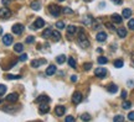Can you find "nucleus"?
Masks as SVG:
<instances>
[{
  "label": "nucleus",
  "instance_id": "15",
  "mask_svg": "<svg viewBox=\"0 0 134 122\" xmlns=\"http://www.w3.org/2000/svg\"><path fill=\"white\" fill-rule=\"evenodd\" d=\"M49 101H50V97L47 95H40L39 97L36 99V102H39V104H41V102H49Z\"/></svg>",
  "mask_w": 134,
  "mask_h": 122
},
{
  "label": "nucleus",
  "instance_id": "6",
  "mask_svg": "<svg viewBox=\"0 0 134 122\" xmlns=\"http://www.w3.org/2000/svg\"><path fill=\"white\" fill-rule=\"evenodd\" d=\"M45 26V21L41 19V17H37L35 22H34V30H39V28H42Z\"/></svg>",
  "mask_w": 134,
  "mask_h": 122
},
{
  "label": "nucleus",
  "instance_id": "34",
  "mask_svg": "<svg viewBox=\"0 0 134 122\" xmlns=\"http://www.w3.org/2000/svg\"><path fill=\"white\" fill-rule=\"evenodd\" d=\"M5 93H6V86L3 85V84H0V96H3Z\"/></svg>",
  "mask_w": 134,
  "mask_h": 122
},
{
  "label": "nucleus",
  "instance_id": "35",
  "mask_svg": "<svg viewBox=\"0 0 134 122\" xmlns=\"http://www.w3.org/2000/svg\"><path fill=\"white\" fill-rule=\"evenodd\" d=\"M5 78H6V79H10V80H12V79H20V78H21V75H11V74H8Z\"/></svg>",
  "mask_w": 134,
  "mask_h": 122
},
{
  "label": "nucleus",
  "instance_id": "3",
  "mask_svg": "<svg viewBox=\"0 0 134 122\" xmlns=\"http://www.w3.org/2000/svg\"><path fill=\"white\" fill-rule=\"evenodd\" d=\"M24 25L22 23H15L12 27H11V30H12V33H15V35H21L22 32H24Z\"/></svg>",
  "mask_w": 134,
  "mask_h": 122
},
{
  "label": "nucleus",
  "instance_id": "11",
  "mask_svg": "<svg viewBox=\"0 0 134 122\" xmlns=\"http://www.w3.org/2000/svg\"><path fill=\"white\" fill-rule=\"evenodd\" d=\"M17 99H19V95L16 93H12V94H9L6 96V101H9V102H16Z\"/></svg>",
  "mask_w": 134,
  "mask_h": 122
},
{
  "label": "nucleus",
  "instance_id": "47",
  "mask_svg": "<svg viewBox=\"0 0 134 122\" xmlns=\"http://www.w3.org/2000/svg\"><path fill=\"white\" fill-rule=\"evenodd\" d=\"M9 3H10V0H3V4H4V5H9Z\"/></svg>",
  "mask_w": 134,
  "mask_h": 122
},
{
  "label": "nucleus",
  "instance_id": "42",
  "mask_svg": "<svg viewBox=\"0 0 134 122\" xmlns=\"http://www.w3.org/2000/svg\"><path fill=\"white\" fill-rule=\"evenodd\" d=\"M128 120H129V121H134V111H132V112H129V115H128Z\"/></svg>",
  "mask_w": 134,
  "mask_h": 122
},
{
  "label": "nucleus",
  "instance_id": "27",
  "mask_svg": "<svg viewBox=\"0 0 134 122\" xmlns=\"http://www.w3.org/2000/svg\"><path fill=\"white\" fill-rule=\"evenodd\" d=\"M123 64H124V62L122 59H117V61H114V67L116 68H122Z\"/></svg>",
  "mask_w": 134,
  "mask_h": 122
},
{
  "label": "nucleus",
  "instance_id": "7",
  "mask_svg": "<svg viewBox=\"0 0 134 122\" xmlns=\"http://www.w3.org/2000/svg\"><path fill=\"white\" fill-rule=\"evenodd\" d=\"M81 101H82V94H81L79 91L73 93V95H72V102L73 104H79Z\"/></svg>",
  "mask_w": 134,
  "mask_h": 122
},
{
  "label": "nucleus",
  "instance_id": "40",
  "mask_svg": "<svg viewBox=\"0 0 134 122\" xmlns=\"http://www.w3.org/2000/svg\"><path fill=\"white\" fill-rule=\"evenodd\" d=\"M26 59H28V54H26V53L21 54V55H20V58H19V61H20V62H25Z\"/></svg>",
  "mask_w": 134,
  "mask_h": 122
},
{
  "label": "nucleus",
  "instance_id": "26",
  "mask_svg": "<svg viewBox=\"0 0 134 122\" xmlns=\"http://www.w3.org/2000/svg\"><path fill=\"white\" fill-rule=\"evenodd\" d=\"M51 32H52L51 28H46L44 32H42V37H44V38H49V37L51 36Z\"/></svg>",
  "mask_w": 134,
  "mask_h": 122
},
{
  "label": "nucleus",
  "instance_id": "12",
  "mask_svg": "<svg viewBox=\"0 0 134 122\" xmlns=\"http://www.w3.org/2000/svg\"><path fill=\"white\" fill-rule=\"evenodd\" d=\"M49 111H50V107L46 105V102H45V104L42 102V104L40 105V107H39V112L41 113V115H44V113H47Z\"/></svg>",
  "mask_w": 134,
  "mask_h": 122
},
{
  "label": "nucleus",
  "instance_id": "30",
  "mask_svg": "<svg viewBox=\"0 0 134 122\" xmlns=\"http://www.w3.org/2000/svg\"><path fill=\"white\" fill-rule=\"evenodd\" d=\"M61 11L63 12V14H68V15H72L73 14V10H71L70 7H62Z\"/></svg>",
  "mask_w": 134,
  "mask_h": 122
},
{
  "label": "nucleus",
  "instance_id": "46",
  "mask_svg": "<svg viewBox=\"0 0 134 122\" xmlns=\"http://www.w3.org/2000/svg\"><path fill=\"white\" fill-rule=\"evenodd\" d=\"M127 97V91L124 90V91H122V99H125Z\"/></svg>",
  "mask_w": 134,
  "mask_h": 122
},
{
  "label": "nucleus",
  "instance_id": "38",
  "mask_svg": "<svg viewBox=\"0 0 134 122\" xmlns=\"http://www.w3.org/2000/svg\"><path fill=\"white\" fill-rule=\"evenodd\" d=\"M65 122H76V120H75V117L73 116H66Z\"/></svg>",
  "mask_w": 134,
  "mask_h": 122
},
{
  "label": "nucleus",
  "instance_id": "23",
  "mask_svg": "<svg viewBox=\"0 0 134 122\" xmlns=\"http://www.w3.org/2000/svg\"><path fill=\"white\" fill-rule=\"evenodd\" d=\"M14 51L17 52V53H21L22 51H24V46H22V43H16L15 44V46H14Z\"/></svg>",
  "mask_w": 134,
  "mask_h": 122
},
{
  "label": "nucleus",
  "instance_id": "18",
  "mask_svg": "<svg viewBox=\"0 0 134 122\" xmlns=\"http://www.w3.org/2000/svg\"><path fill=\"white\" fill-rule=\"evenodd\" d=\"M117 33H118V36L120 37V38H125V36H127V30L124 27H120V28H118L117 30Z\"/></svg>",
  "mask_w": 134,
  "mask_h": 122
},
{
  "label": "nucleus",
  "instance_id": "50",
  "mask_svg": "<svg viewBox=\"0 0 134 122\" xmlns=\"http://www.w3.org/2000/svg\"><path fill=\"white\" fill-rule=\"evenodd\" d=\"M58 1H63V0H58Z\"/></svg>",
  "mask_w": 134,
  "mask_h": 122
},
{
  "label": "nucleus",
  "instance_id": "5",
  "mask_svg": "<svg viewBox=\"0 0 134 122\" xmlns=\"http://www.w3.org/2000/svg\"><path fill=\"white\" fill-rule=\"evenodd\" d=\"M11 16V11L8 7L0 9V19H9Z\"/></svg>",
  "mask_w": 134,
  "mask_h": 122
},
{
  "label": "nucleus",
  "instance_id": "9",
  "mask_svg": "<svg viewBox=\"0 0 134 122\" xmlns=\"http://www.w3.org/2000/svg\"><path fill=\"white\" fill-rule=\"evenodd\" d=\"M12 36L11 35H4L3 36V43L5 44V46H10L12 43Z\"/></svg>",
  "mask_w": 134,
  "mask_h": 122
},
{
  "label": "nucleus",
  "instance_id": "10",
  "mask_svg": "<svg viewBox=\"0 0 134 122\" xmlns=\"http://www.w3.org/2000/svg\"><path fill=\"white\" fill-rule=\"evenodd\" d=\"M45 63H46V59H34L31 62V67L32 68H39L40 66H42Z\"/></svg>",
  "mask_w": 134,
  "mask_h": 122
},
{
  "label": "nucleus",
  "instance_id": "16",
  "mask_svg": "<svg viewBox=\"0 0 134 122\" xmlns=\"http://www.w3.org/2000/svg\"><path fill=\"white\" fill-rule=\"evenodd\" d=\"M107 90H108L111 94H116V93L118 91V86L116 85V84H109L108 88H107Z\"/></svg>",
  "mask_w": 134,
  "mask_h": 122
},
{
  "label": "nucleus",
  "instance_id": "4",
  "mask_svg": "<svg viewBox=\"0 0 134 122\" xmlns=\"http://www.w3.org/2000/svg\"><path fill=\"white\" fill-rule=\"evenodd\" d=\"M106 74H107V69L106 68H96V70H95V75L97 78H104L106 77Z\"/></svg>",
  "mask_w": 134,
  "mask_h": 122
},
{
  "label": "nucleus",
  "instance_id": "22",
  "mask_svg": "<svg viewBox=\"0 0 134 122\" xmlns=\"http://www.w3.org/2000/svg\"><path fill=\"white\" fill-rule=\"evenodd\" d=\"M56 62H57L58 64H62V63H65V62H66V55H63V54L57 55V57H56Z\"/></svg>",
  "mask_w": 134,
  "mask_h": 122
},
{
  "label": "nucleus",
  "instance_id": "17",
  "mask_svg": "<svg viewBox=\"0 0 134 122\" xmlns=\"http://www.w3.org/2000/svg\"><path fill=\"white\" fill-rule=\"evenodd\" d=\"M111 17H112V21L116 22V23H120V22L123 21L122 16H120V15H118V14H113Z\"/></svg>",
  "mask_w": 134,
  "mask_h": 122
},
{
  "label": "nucleus",
  "instance_id": "48",
  "mask_svg": "<svg viewBox=\"0 0 134 122\" xmlns=\"http://www.w3.org/2000/svg\"><path fill=\"white\" fill-rule=\"evenodd\" d=\"M1 33H3V28L0 27V35H1Z\"/></svg>",
  "mask_w": 134,
  "mask_h": 122
},
{
  "label": "nucleus",
  "instance_id": "45",
  "mask_svg": "<svg viewBox=\"0 0 134 122\" xmlns=\"http://www.w3.org/2000/svg\"><path fill=\"white\" fill-rule=\"evenodd\" d=\"M77 80H78V77H77V75H72V77H71V82H72V83L77 82Z\"/></svg>",
  "mask_w": 134,
  "mask_h": 122
},
{
  "label": "nucleus",
  "instance_id": "44",
  "mask_svg": "<svg viewBox=\"0 0 134 122\" xmlns=\"http://www.w3.org/2000/svg\"><path fill=\"white\" fill-rule=\"evenodd\" d=\"M112 3H114L116 5H120L123 3V0H112Z\"/></svg>",
  "mask_w": 134,
  "mask_h": 122
},
{
  "label": "nucleus",
  "instance_id": "31",
  "mask_svg": "<svg viewBox=\"0 0 134 122\" xmlns=\"http://www.w3.org/2000/svg\"><path fill=\"white\" fill-rule=\"evenodd\" d=\"M68 64H70L71 68H76L77 67V63H76V61L73 58H68Z\"/></svg>",
  "mask_w": 134,
  "mask_h": 122
},
{
  "label": "nucleus",
  "instance_id": "2",
  "mask_svg": "<svg viewBox=\"0 0 134 122\" xmlns=\"http://www.w3.org/2000/svg\"><path fill=\"white\" fill-rule=\"evenodd\" d=\"M49 11H50V14L53 17H58L60 14H61V7L57 6L56 4H50L49 5Z\"/></svg>",
  "mask_w": 134,
  "mask_h": 122
},
{
  "label": "nucleus",
  "instance_id": "49",
  "mask_svg": "<svg viewBox=\"0 0 134 122\" xmlns=\"http://www.w3.org/2000/svg\"><path fill=\"white\" fill-rule=\"evenodd\" d=\"M84 1H92V0H84Z\"/></svg>",
  "mask_w": 134,
  "mask_h": 122
},
{
  "label": "nucleus",
  "instance_id": "36",
  "mask_svg": "<svg viewBox=\"0 0 134 122\" xmlns=\"http://www.w3.org/2000/svg\"><path fill=\"white\" fill-rule=\"evenodd\" d=\"M56 27L57 28H65V22H62V21H57L56 22Z\"/></svg>",
  "mask_w": 134,
  "mask_h": 122
},
{
  "label": "nucleus",
  "instance_id": "1",
  "mask_svg": "<svg viewBox=\"0 0 134 122\" xmlns=\"http://www.w3.org/2000/svg\"><path fill=\"white\" fill-rule=\"evenodd\" d=\"M78 44L82 47V48H87L89 47V41L86 37V33H84L83 28H78V37H77Z\"/></svg>",
  "mask_w": 134,
  "mask_h": 122
},
{
  "label": "nucleus",
  "instance_id": "37",
  "mask_svg": "<svg viewBox=\"0 0 134 122\" xmlns=\"http://www.w3.org/2000/svg\"><path fill=\"white\" fill-rule=\"evenodd\" d=\"M128 27L130 30H134V19H130L128 21Z\"/></svg>",
  "mask_w": 134,
  "mask_h": 122
},
{
  "label": "nucleus",
  "instance_id": "39",
  "mask_svg": "<svg viewBox=\"0 0 134 122\" xmlns=\"http://www.w3.org/2000/svg\"><path fill=\"white\" fill-rule=\"evenodd\" d=\"M92 68V63H84L83 64V69L84 70H89Z\"/></svg>",
  "mask_w": 134,
  "mask_h": 122
},
{
  "label": "nucleus",
  "instance_id": "24",
  "mask_svg": "<svg viewBox=\"0 0 134 122\" xmlns=\"http://www.w3.org/2000/svg\"><path fill=\"white\" fill-rule=\"evenodd\" d=\"M130 16H132V10L130 9H124L123 10V17L124 19H129Z\"/></svg>",
  "mask_w": 134,
  "mask_h": 122
},
{
  "label": "nucleus",
  "instance_id": "14",
  "mask_svg": "<svg viewBox=\"0 0 134 122\" xmlns=\"http://www.w3.org/2000/svg\"><path fill=\"white\" fill-rule=\"evenodd\" d=\"M96 38H97L98 42H104L107 39V33L106 32H98L97 36H96Z\"/></svg>",
  "mask_w": 134,
  "mask_h": 122
},
{
  "label": "nucleus",
  "instance_id": "19",
  "mask_svg": "<svg viewBox=\"0 0 134 122\" xmlns=\"http://www.w3.org/2000/svg\"><path fill=\"white\" fill-rule=\"evenodd\" d=\"M92 21H93V19H92V16H91V15H87V16H84L83 20H82V22H83L86 26H91Z\"/></svg>",
  "mask_w": 134,
  "mask_h": 122
},
{
  "label": "nucleus",
  "instance_id": "41",
  "mask_svg": "<svg viewBox=\"0 0 134 122\" xmlns=\"http://www.w3.org/2000/svg\"><path fill=\"white\" fill-rule=\"evenodd\" d=\"M34 41H35V37L34 36H29L28 38H26V43H32Z\"/></svg>",
  "mask_w": 134,
  "mask_h": 122
},
{
  "label": "nucleus",
  "instance_id": "28",
  "mask_svg": "<svg viewBox=\"0 0 134 122\" xmlns=\"http://www.w3.org/2000/svg\"><path fill=\"white\" fill-rule=\"evenodd\" d=\"M81 118H82V121L88 122V121H91V115H89V113H83V115L81 116Z\"/></svg>",
  "mask_w": 134,
  "mask_h": 122
},
{
  "label": "nucleus",
  "instance_id": "20",
  "mask_svg": "<svg viewBox=\"0 0 134 122\" xmlns=\"http://www.w3.org/2000/svg\"><path fill=\"white\" fill-rule=\"evenodd\" d=\"M78 28L76 27V26H73V25H70L68 27H67V33L70 35V36H72V35H75L76 33V31H77Z\"/></svg>",
  "mask_w": 134,
  "mask_h": 122
},
{
  "label": "nucleus",
  "instance_id": "8",
  "mask_svg": "<svg viewBox=\"0 0 134 122\" xmlns=\"http://www.w3.org/2000/svg\"><path fill=\"white\" fill-rule=\"evenodd\" d=\"M65 112H66V107L62 105H58L55 107V113L57 116H63L65 115Z\"/></svg>",
  "mask_w": 134,
  "mask_h": 122
},
{
  "label": "nucleus",
  "instance_id": "33",
  "mask_svg": "<svg viewBox=\"0 0 134 122\" xmlns=\"http://www.w3.org/2000/svg\"><path fill=\"white\" fill-rule=\"evenodd\" d=\"M113 121L114 122H124V117L122 115H117V116L113 118Z\"/></svg>",
  "mask_w": 134,
  "mask_h": 122
},
{
  "label": "nucleus",
  "instance_id": "32",
  "mask_svg": "<svg viewBox=\"0 0 134 122\" xmlns=\"http://www.w3.org/2000/svg\"><path fill=\"white\" fill-rule=\"evenodd\" d=\"M130 106H132V102H130V101H124L122 107L124 109V110H128V109H130Z\"/></svg>",
  "mask_w": 134,
  "mask_h": 122
},
{
  "label": "nucleus",
  "instance_id": "43",
  "mask_svg": "<svg viewBox=\"0 0 134 122\" xmlns=\"http://www.w3.org/2000/svg\"><path fill=\"white\" fill-rule=\"evenodd\" d=\"M106 27H108L109 30H114V28H116L114 27V25H112L111 22H106Z\"/></svg>",
  "mask_w": 134,
  "mask_h": 122
},
{
  "label": "nucleus",
  "instance_id": "13",
  "mask_svg": "<svg viewBox=\"0 0 134 122\" xmlns=\"http://www.w3.org/2000/svg\"><path fill=\"white\" fill-rule=\"evenodd\" d=\"M56 70H57V68H56V66H53V64H51V66H49V68L46 69V75H53L56 73Z\"/></svg>",
  "mask_w": 134,
  "mask_h": 122
},
{
  "label": "nucleus",
  "instance_id": "25",
  "mask_svg": "<svg viewBox=\"0 0 134 122\" xmlns=\"http://www.w3.org/2000/svg\"><path fill=\"white\" fill-rule=\"evenodd\" d=\"M31 9H32V10H40V9H41V4H40L39 1H34L32 4H31Z\"/></svg>",
  "mask_w": 134,
  "mask_h": 122
},
{
  "label": "nucleus",
  "instance_id": "29",
  "mask_svg": "<svg viewBox=\"0 0 134 122\" xmlns=\"http://www.w3.org/2000/svg\"><path fill=\"white\" fill-rule=\"evenodd\" d=\"M97 62H98V63H99V64H106L107 62H108V59H107L106 57H103V55H100L99 58H98V59H97Z\"/></svg>",
  "mask_w": 134,
  "mask_h": 122
},
{
  "label": "nucleus",
  "instance_id": "21",
  "mask_svg": "<svg viewBox=\"0 0 134 122\" xmlns=\"http://www.w3.org/2000/svg\"><path fill=\"white\" fill-rule=\"evenodd\" d=\"M51 37L55 39V41H60L61 39V33L58 32V31H52L51 32Z\"/></svg>",
  "mask_w": 134,
  "mask_h": 122
}]
</instances>
